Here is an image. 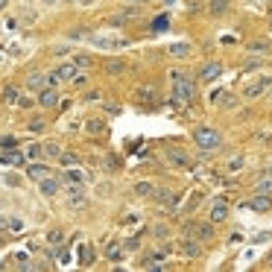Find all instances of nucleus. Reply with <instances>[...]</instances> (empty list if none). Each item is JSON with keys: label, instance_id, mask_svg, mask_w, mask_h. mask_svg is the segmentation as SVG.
Segmentation results:
<instances>
[{"label": "nucleus", "instance_id": "393cba45", "mask_svg": "<svg viewBox=\"0 0 272 272\" xmlns=\"http://www.w3.org/2000/svg\"><path fill=\"white\" fill-rule=\"evenodd\" d=\"M94 257H97L94 246H91V243H85V246H82V257H79V263H82V266H88V263H91Z\"/></svg>", "mask_w": 272, "mask_h": 272}, {"label": "nucleus", "instance_id": "4c0bfd02", "mask_svg": "<svg viewBox=\"0 0 272 272\" xmlns=\"http://www.w3.org/2000/svg\"><path fill=\"white\" fill-rule=\"evenodd\" d=\"M73 62H76L79 68H88V65H91V59H88L85 53H76V59H73Z\"/></svg>", "mask_w": 272, "mask_h": 272}, {"label": "nucleus", "instance_id": "c85d7f7f", "mask_svg": "<svg viewBox=\"0 0 272 272\" xmlns=\"http://www.w3.org/2000/svg\"><path fill=\"white\" fill-rule=\"evenodd\" d=\"M44 129H47V123H44V120H41V117L30 120V132H33V135H41Z\"/></svg>", "mask_w": 272, "mask_h": 272}, {"label": "nucleus", "instance_id": "37998d69", "mask_svg": "<svg viewBox=\"0 0 272 272\" xmlns=\"http://www.w3.org/2000/svg\"><path fill=\"white\" fill-rule=\"evenodd\" d=\"M0 269H3V257H0Z\"/></svg>", "mask_w": 272, "mask_h": 272}, {"label": "nucleus", "instance_id": "9d476101", "mask_svg": "<svg viewBox=\"0 0 272 272\" xmlns=\"http://www.w3.org/2000/svg\"><path fill=\"white\" fill-rule=\"evenodd\" d=\"M27 176H30L33 182H41V179L50 176V164H44V161H33V164L27 167Z\"/></svg>", "mask_w": 272, "mask_h": 272}, {"label": "nucleus", "instance_id": "f3484780", "mask_svg": "<svg viewBox=\"0 0 272 272\" xmlns=\"http://www.w3.org/2000/svg\"><path fill=\"white\" fill-rule=\"evenodd\" d=\"M182 252H185L187 257H199V255H202V249H199V240H196V237H187L185 243H182Z\"/></svg>", "mask_w": 272, "mask_h": 272}, {"label": "nucleus", "instance_id": "1a4fd4ad", "mask_svg": "<svg viewBox=\"0 0 272 272\" xmlns=\"http://www.w3.org/2000/svg\"><path fill=\"white\" fill-rule=\"evenodd\" d=\"M38 190H41V196H59V190H62V182L59 179H53V176H47V179H41L38 182Z\"/></svg>", "mask_w": 272, "mask_h": 272}, {"label": "nucleus", "instance_id": "39448f33", "mask_svg": "<svg viewBox=\"0 0 272 272\" xmlns=\"http://www.w3.org/2000/svg\"><path fill=\"white\" fill-rule=\"evenodd\" d=\"M222 70H225V68H222V62H208V65H202V70H199L196 79L211 85V82H217V79L222 76Z\"/></svg>", "mask_w": 272, "mask_h": 272}, {"label": "nucleus", "instance_id": "9b49d317", "mask_svg": "<svg viewBox=\"0 0 272 272\" xmlns=\"http://www.w3.org/2000/svg\"><path fill=\"white\" fill-rule=\"evenodd\" d=\"M62 182H65V185H85L88 176H85V170H79V167H68V170L62 173Z\"/></svg>", "mask_w": 272, "mask_h": 272}, {"label": "nucleus", "instance_id": "a19ab883", "mask_svg": "<svg viewBox=\"0 0 272 272\" xmlns=\"http://www.w3.org/2000/svg\"><path fill=\"white\" fill-rule=\"evenodd\" d=\"M123 3H129V6H144L147 0H123Z\"/></svg>", "mask_w": 272, "mask_h": 272}, {"label": "nucleus", "instance_id": "dca6fc26", "mask_svg": "<svg viewBox=\"0 0 272 272\" xmlns=\"http://www.w3.org/2000/svg\"><path fill=\"white\" fill-rule=\"evenodd\" d=\"M155 202L164 205V208H173V205L179 202V196H176L173 190H155Z\"/></svg>", "mask_w": 272, "mask_h": 272}, {"label": "nucleus", "instance_id": "2f4dec72", "mask_svg": "<svg viewBox=\"0 0 272 272\" xmlns=\"http://www.w3.org/2000/svg\"><path fill=\"white\" fill-rule=\"evenodd\" d=\"M105 70H108V73H120V70H123V62H120V59H108V62H105Z\"/></svg>", "mask_w": 272, "mask_h": 272}, {"label": "nucleus", "instance_id": "f03ea898", "mask_svg": "<svg viewBox=\"0 0 272 272\" xmlns=\"http://www.w3.org/2000/svg\"><path fill=\"white\" fill-rule=\"evenodd\" d=\"M193 141L202 153H217L222 147V135L214 129V126H196L193 129Z\"/></svg>", "mask_w": 272, "mask_h": 272}, {"label": "nucleus", "instance_id": "7ed1b4c3", "mask_svg": "<svg viewBox=\"0 0 272 272\" xmlns=\"http://www.w3.org/2000/svg\"><path fill=\"white\" fill-rule=\"evenodd\" d=\"M269 88H272V76H257V79H252L249 85L243 88V97H246V100H255L260 94H266Z\"/></svg>", "mask_w": 272, "mask_h": 272}, {"label": "nucleus", "instance_id": "f257e3e1", "mask_svg": "<svg viewBox=\"0 0 272 272\" xmlns=\"http://www.w3.org/2000/svg\"><path fill=\"white\" fill-rule=\"evenodd\" d=\"M196 100V82L190 79V76H185V73H173V97L170 102L173 105H190V102Z\"/></svg>", "mask_w": 272, "mask_h": 272}, {"label": "nucleus", "instance_id": "412c9836", "mask_svg": "<svg viewBox=\"0 0 272 272\" xmlns=\"http://www.w3.org/2000/svg\"><path fill=\"white\" fill-rule=\"evenodd\" d=\"M24 153H27L30 161H41L44 158V147L41 144H30V147H24Z\"/></svg>", "mask_w": 272, "mask_h": 272}, {"label": "nucleus", "instance_id": "5701e85b", "mask_svg": "<svg viewBox=\"0 0 272 272\" xmlns=\"http://www.w3.org/2000/svg\"><path fill=\"white\" fill-rule=\"evenodd\" d=\"M135 193H138V196H155V185H153V182H138Z\"/></svg>", "mask_w": 272, "mask_h": 272}, {"label": "nucleus", "instance_id": "72a5a7b5", "mask_svg": "<svg viewBox=\"0 0 272 272\" xmlns=\"http://www.w3.org/2000/svg\"><path fill=\"white\" fill-rule=\"evenodd\" d=\"M266 50H269L266 41H252V44H249V53H266Z\"/></svg>", "mask_w": 272, "mask_h": 272}, {"label": "nucleus", "instance_id": "2eb2a0df", "mask_svg": "<svg viewBox=\"0 0 272 272\" xmlns=\"http://www.w3.org/2000/svg\"><path fill=\"white\" fill-rule=\"evenodd\" d=\"M21 97H24V94H21V88L18 85L3 88V102H6V105H21Z\"/></svg>", "mask_w": 272, "mask_h": 272}, {"label": "nucleus", "instance_id": "f704fd0d", "mask_svg": "<svg viewBox=\"0 0 272 272\" xmlns=\"http://www.w3.org/2000/svg\"><path fill=\"white\" fill-rule=\"evenodd\" d=\"M59 82H62L59 70H50V73H47V88H59Z\"/></svg>", "mask_w": 272, "mask_h": 272}, {"label": "nucleus", "instance_id": "20e7f679", "mask_svg": "<svg viewBox=\"0 0 272 272\" xmlns=\"http://www.w3.org/2000/svg\"><path fill=\"white\" fill-rule=\"evenodd\" d=\"M185 231L190 237H196L199 243H208V240H214V222H190Z\"/></svg>", "mask_w": 272, "mask_h": 272}, {"label": "nucleus", "instance_id": "a18cd8bd", "mask_svg": "<svg viewBox=\"0 0 272 272\" xmlns=\"http://www.w3.org/2000/svg\"><path fill=\"white\" fill-rule=\"evenodd\" d=\"M269 18H272V15H269Z\"/></svg>", "mask_w": 272, "mask_h": 272}, {"label": "nucleus", "instance_id": "a211bd4d", "mask_svg": "<svg viewBox=\"0 0 272 272\" xmlns=\"http://www.w3.org/2000/svg\"><path fill=\"white\" fill-rule=\"evenodd\" d=\"M208 12L214 18H222L228 12V0H208Z\"/></svg>", "mask_w": 272, "mask_h": 272}, {"label": "nucleus", "instance_id": "a878e982", "mask_svg": "<svg viewBox=\"0 0 272 272\" xmlns=\"http://www.w3.org/2000/svg\"><path fill=\"white\" fill-rule=\"evenodd\" d=\"M65 153V150H62V147H59V144H44V158H59V155Z\"/></svg>", "mask_w": 272, "mask_h": 272}, {"label": "nucleus", "instance_id": "79ce46f5", "mask_svg": "<svg viewBox=\"0 0 272 272\" xmlns=\"http://www.w3.org/2000/svg\"><path fill=\"white\" fill-rule=\"evenodd\" d=\"M3 9H6V0H0V12H3Z\"/></svg>", "mask_w": 272, "mask_h": 272}, {"label": "nucleus", "instance_id": "c9c22d12", "mask_svg": "<svg viewBox=\"0 0 272 272\" xmlns=\"http://www.w3.org/2000/svg\"><path fill=\"white\" fill-rule=\"evenodd\" d=\"M12 147H18V141L12 135H3V138H0V150H12Z\"/></svg>", "mask_w": 272, "mask_h": 272}, {"label": "nucleus", "instance_id": "423d86ee", "mask_svg": "<svg viewBox=\"0 0 272 272\" xmlns=\"http://www.w3.org/2000/svg\"><path fill=\"white\" fill-rule=\"evenodd\" d=\"M38 105H41V108H56V105H59V91H56V88H41V91H38Z\"/></svg>", "mask_w": 272, "mask_h": 272}, {"label": "nucleus", "instance_id": "6e6552de", "mask_svg": "<svg viewBox=\"0 0 272 272\" xmlns=\"http://www.w3.org/2000/svg\"><path fill=\"white\" fill-rule=\"evenodd\" d=\"M228 220V202L225 199H214V205H211V222L217 225V222H225Z\"/></svg>", "mask_w": 272, "mask_h": 272}, {"label": "nucleus", "instance_id": "bb28decb", "mask_svg": "<svg viewBox=\"0 0 272 272\" xmlns=\"http://www.w3.org/2000/svg\"><path fill=\"white\" fill-rule=\"evenodd\" d=\"M105 257H108V260H120V257H123V246H120V243H111V246L105 249Z\"/></svg>", "mask_w": 272, "mask_h": 272}, {"label": "nucleus", "instance_id": "c756f323", "mask_svg": "<svg viewBox=\"0 0 272 272\" xmlns=\"http://www.w3.org/2000/svg\"><path fill=\"white\" fill-rule=\"evenodd\" d=\"M255 193H266V196H269L272 193V179H260V182L255 185Z\"/></svg>", "mask_w": 272, "mask_h": 272}, {"label": "nucleus", "instance_id": "473e14b6", "mask_svg": "<svg viewBox=\"0 0 272 272\" xmlns=\"http://www.w3.org/2000/svg\"><path fill=\"white\" fill-rule=\"evenodd\" d=\"M9 231L21 234V231H24V220H21V217H9Z\"/></svg>", "mask_w": 272, "mask_h": 272}, {"label": "nucleus", "instance_id": "cd10ccee", "mask_svg": "<svg viewBox=\"0 0 272 272\" xmlns=\"http://www.w3.org/2000/svg\"><path fill=\"white\" fill-rule=\"evenodd\" d=\"M167 27H170V18H167V15H158L153 21V33H164Z\"/></svg>", "mask_w": 272, "mask_h": 272}, {"label": "nucleus", "instance_id": "4468645a", "mask_svg": "<svg viewBox=\"0 0 272 272\" xmlns=\"http://www.w3.org/2000/svg\"><path fill=\"white\" fill-rule=\"evenodd\" d=\"M27 88H33V91H41V88H47V73H41V70H33V73L27 76Z\"/></svg>", "mask_w": 272, "mask_h": 272}, {"label": "nucleus", "instance_id": "0eeeda50", "mask_svg": "<svg viewBox=\"0 0 272 272\" xmlns=\"http://www.w3.org/2000/svg\"><path fill=\"white\" fill-rule=\"evenodd\" d=\"M164 155H167V161H170V164H176V167H190V155H187L185 150H179V147L164 150Z\"/></svg>", "mask_w": 272, "mask_h": 272}, {"label": "nucleus", "instance_id": "aec40b11", "mask_svg": "<svg viewBox=\"0 0 272 272\" xmlns=\"http://www.w3.org/2000/svg\"><path fill=\"white\" fill-rule=\"evenodd\" d=\"M47 243H50L53 249H62V243H65V231H62V228H53V231H47Z\"/></svg>", "mask_w": 272, "mask_h": 272}, {"label": "nucleus", "instance_id": "7c9ffc66", "mask_svg": "<svg viewBox=\"0 0 272 272\" xmlns=\"http://www.w3.org/2000/svg\"><path fill=\"white\" fill-rule=\"evenodd\" d=\"M138 100H155V88L153 85H144L138 91Z\"/></svg>", "mask_w": 272, "mask_h": 272}, {"label": "nucleus", "instance_id": "b1692460", "mask_svg": "<svg viewBox=\"0 0 272 272\" xmlns=\"http://www.w3.org/2000/svg\"><path fill=\"white\" fill-rule=\"evenodd\" d=\"M59 164H62V167H76V164H79V155L76 153H62L59 155Z\"/></svg>", "mask_w": 272, "mask_h": 272}, {"label": "nucleus", "instance_id": "e433bc0d", "mask_svg": "<svg viewBox=\"0 0 272 272\" xmlns=\"http://www.w3.org/2000/svg\"><path fill=\"white\" fill-rule=\"evenodd\" d=\"M228 170H231V173L243 170V155H237V158H231V161H228Z\"/></svg>", "mask_w": 272, "mask_h": 272}, {"label": "nucleus", "instance_id": "ea45409f", "mask_svg": "<svg viewBox=\"0 0 272 272\" xmlns=\"http://www.w3.org/2000/svg\"><path fill=\"white\" fill-rule=\"evenodd\" d=\"M3 228H9V217H3V214H0V231H3Z\"/></svg>", "mask_w": 272, "mask_h": 272}, {"label": "nucleus", "instance_id": "c03bdc74", "mask_svg": "<svg viewBox=\"0 0 272 272\" xmlns=\"http://www.w3.org/2000/svg\"><path fill=\"white\" fill-rule=\"evenodd\" d=\"M0 59H3V50H0Z\"/></svg>", "mask_w": 272, "mask_h": 272}, {"label": "nucleus", "instance_id": "58836bf2", "mask_svg": "<svg viewBox=\"0 0 272 272\" xmlns=\"http://www.w3.org/2000/svg\"><path fill=\"white\" fill-rule=\"evenodd\" d=\"M73 85H76V88H85L88 85V76H85V73H79V76L73 79Z\"/></svg>", "mask_w": 272, "mask_h": 272}, {"label": "nucleus", "instance_id": "4be33fe9", "mask_svg": "<svg viewBox=\"0 0 272 272\" xmlns=\"http://www.w3.org/2000/svg\"><path fill=\"white\" fill-rule=\"evenodd\" d=\"M85 126H88V135H97V138L105 135V123L102 120H88Z\"/></svg>", "mask_w": 272, "mask_h": 272}, {"label": "nucleus", "instance_id": "ddd939ff", "mask_svg": "<svg viewBox=\"0 0 272 272\" xmlns=\"http://www.w3.org/2000/svg\"><path fill=\"white\" fill-rule=\"evenodd\" d=\"M167 53H170L173 59H187V56L193 53V47H190L187 41H176V44H170V47H167Z\"/></svg>", "mask_w": 272, "mask_h": 272}, {"label": "nucleus", "instance_id": "6ab92c4d", "mask_svg": "<svg viewBox=\"0 0 272 272\" xmlns=\"http://www.w3.org/2000/svg\"><path fill=\"white\" fill-rule=\"evenodd\" d=\"M252 208H255V211H269V208H272V199L266 196V193H255V199H252Z\"/></svg>", "mask_w": 272, "mask_h": 272}, {"label": "nucleus", "instance_id": "f8f14e48", "mask_svg": "<svg viewBox=\"0 0 272 272\" xmlns=\"http://www.w3.org/2000/svg\"><path fill=\"white\" fill-rule=\"evenodd\" d=\"M59 76H62V82H70V79H76L79 76V65L76 62H65V65H59Z\"/></svg>", "mask_w": 272, "mask_h": 272}]
</instances>
